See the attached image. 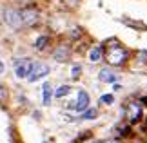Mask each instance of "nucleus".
Instances as JSON below:
<instances>
[{
	"instance_id": "4",
	"label": "nucleus",
	"mask_w": 147,
	"mask_h": 143,
	"mask_svg": "<svg viewBox=\"0 0 147 143\" xmlns=\"http://www.w3.org/2000/svg\"><path fill=\"white\" fill-rule=\"evenodd\" d=\"M47 73H49V67L46 64H33V69L29 73V76H27V80L29 82H36V80L44 78Z\"/></svg>"
},
{
	"instance_id": "13",
	"label": "nucleus",
	"mask_w": 147,
	"mask_h": 143,
	"mask_svg": "<svg viewBox=\"0 0 147 143\" xmlns=\"http://www.w3.org/2000/svg\"><path fill=\"white\" fill-rule=\"evenodd\" d=\"M47 42H49V38H47V36H40V38L36 40V44H35V45H36V49H38V51H42V49H46Z\"/></svg>"
},
{
	"instance_id": "15",
	"label": "nucleus",
	"mask_w": 147,
	"mask_h": 143,
	"mask_svg": "<svg viewBox=\"0 0 147 143\" xmlns=\"http://www.w3.org/2000/svg\"><path fill=\"white\" fill-rule=\"evenodd\" d=\"M136 58H138L140 64H147V51H138Z\"/></svg>"
},
{
	"instance_id": "16",
	"label": "nucleus",
	"mask_w": 147,
	"mask_h": 143,
	"mask_svg": "<svg viewBox=\"0 0 147 143\" xmlns=\"http://www.w3.org/2000/svg\"><path fill=\"white\" fill-rule=\"evenodd\" d=\"M80 71H82V69H80V65H73V69H71V76L76 80L78 76H80Z\"/></svg>"
},
{
	"instance_id": "1",
	"label": "nucleus",
	"mask_w": 147,
	"mask_h": 143,
	"mask_svg": "<svg viewBox=\"0 0 147 143\" xmlns=\"http://www.w3.org/2000/svg\"><path fill=\"white\" fill-rule=\"evenodd\" d=\"M105 60L111 65H122L127 60V51L118 42H111V45H107V49H105Z\"/></svg>"
},
{
	"instance_id": "2",
	"label": "nucleus",
	"mask_w": 147,
	"mask_h": 143,
	"mask_svg": "<svg viewBox=\"0 0 147 143\" xmlns=\"http://www.w3.org/2000/svg\"><path fill=\"white\" fill-rule=\"evenodd\" d=\"M33 69V62L22 58V60H16L15 62V74L18 78H27L29 76V73Z\"/></svg>"
},
{
	"instance_id": "9",
	"label": "nucleus",
	"mask_w": 147,
	"mask_h": 143,
	"mask_svg": "<svg viewBox=\"0 0 147 143\" xmlns=\"http://www.w3.org/2000/svg\"><path fill=\"white\" fill-rule=\"evenodd\" d=\"M98 78H100V82H107V83H113L116 80V74L115 73H111L109 69H102L100 74H98Z\"/></svg>"
},
{
	"instance_id": "17",
	"label": "nucleus",
	"mask_w": 147,
	"mask_h": 143,
	"mask_svg": "<svg viewBox=\"0 0 147 143\" xmlns=\"http://www.w3.org/2000/svg\"><path fill=\"white\" fill-rule=\"evenodd\" d=\"M113 100H115V98H113L111 94H104V96L100 98V101H102V103H107V105H109V103H113Z\"/></svg>"
},
{
	"instance_id": "19",
	"label": "nucleus",
	"mask_w": 147,
	"mask_h": 143,
	"mask_svg": "<svg viewBox=\"0 0 147 143\" xmlns=\"http://www.w3.org/2000/svg\"><path fill=\"white\" fill-rule=\"evenodd\" d=\"M64 2H65L67 5H76L78 2H80V0H64Z\"/></svg>"
},
{
	"instance_id": "3",
	"label": "nucleus",
	"mask_w": 147,
	"mask_h": 143,
	"mask_svg": "<svg viewBox=\"0 0 147 143\" xmlns=\"http://www.w3.org/2000/svg\"><path fill=\"white\" fill-rule=\"evenodd\" d=\"M20 16H22V24L24 26H35L38 22V11L35 7H26L20 11Z\"/></svg>"
},
{
	"instance_id": "6",
	"label": "nucleus",
	"mask_w": 147,
	"mask_h": 143,
	"mask_svg": "<svg viewBox=\"0 0 147 143\" xmlns=\"http://www.w3.org/2000/svg\"><path fill=\"white\" fill-rule=\"evenodd\" d=\"M5 22L11 26V27H20L22 26V16H20V11H15V9H7L5 11Z\"/></svg>"
},
{
	"instance_id": "10",
	"label": "nucleus",
	"mask_w": 147,
	"mask_h": 143,
	"mask_svg": "<svg viewBox=\"0 0 147 143\" xmlns=\"http://www.w3.org/2000/svg\"><path fill=\"white\" fill-rule=\"evenodd\" d=\"M42 96H44V105H49L51 103V96H53V89H51V83H44L42 87Z\"/></svg>"
},
{
	"instance_id": "7",
	"label": "nucleus",
	"mask_w": 147,
	"mask_h": 143,
	"mask_svg": "<svg viewBox=\"0 0 147 143\" xmlns=\"http://www.w3.org/2000/svg\"><path fill=\"white\" fill-rule=\"evenodd\" d=\"M87 107H89V94L86 91H80L78 93V100L75 103V109L78 112H84V111H87Z\"/></svg>"
},
{
	"instance_id": "21",
	"label": "nucleus",
	"mask_w": 147,
	"mask_h": 143,
	"mask_svg": "<svg viewBox=\"0 0 147 143\" xmlns=\"http://www.w3.org/2000/svg\"><path fill=\"white\" fill-rule=\"evenodd\" d=\"M89 143H100V141H96V140H93V141H89Z\"/></svg>"
},
{
	"instance_id": "5",
	"label": "nucleus",
	"mask_w": 147,
	"mask_h": 143,
	"mask_svg": "<svg viewBox=\"0 0 147 143\" xmlns=\"http://www.w3.org/2000/svg\"><path fill=\"white\" fill-rule=\"evenodd\" d=\"M140 118H142V105L138 101H131L127 105V120L131 123H136L140 122Z\"/></svg>"
},
{
	"instance_id": "14",
	"label": "nucleus",
	"mask_w": 147,
	"mask_h": 143,
	"mask_svg": "<svg viewBox=\"0 0 147 143\" xmlns=\"http://www.w3.org/2000/svg\"><path fill=\"white\" fill-rule=\"evenodd\" d=\"M94 116H96V109H87V111H84V114H82L84 120H93Z\"/></svg>"
},
{
	"instance_id": "22",
	"label": "nucleus",
	"mask_w": 147,
	"mask_h": 143,
	"mask_svg": "<svg viewBox=\"0 0 147 143\" xmlns=\"http://www.w3.org/2000/svg\"><path fill=\"white\" fill-rule=\"evenodd\" d=\"M109 143H118V141H109Z\"/></svg>"
},
{
	"instance_id": "11",
	"label": "nucleus",
	"mask_w": 147,
	"mask_h": 143,
	"mask_svg": "<svg viewBox=\"0 0 147 143\" xmlns=\"http://www.w3.org/2000/svg\"><path fill=\"white\" fill-rule=\"evenodd\" d=\"M102 53H104V51H102V47H100V45H96V47H93L91 51H89V60H91V62H100V58H102Z\"/></svg>"
},
{
	"instance_id": "12",
	"label": "nucleus",
	"mask_w": 147,
	"mask_h": 143,
	"mask_svg": "<svg viewBox=\"0 0 147 143\" xmlns=\"http://www.w3.org/2000/svg\"><path fill=\"white\" fill-rule=\"evenodd\" d=\"M69 91H71V87H69V85H62V87H58V89H56L55 96H56V98H62V96L69 94Z\"/></svg>"
},
{
	"instance_id": "20",
	"label": "nucleus",
	"mask_w": 147,
	"mask_h": 143,
	"mask_svg": "<svg viewBox=\"0 0 147 143\" xmlns=\"http://www.w3.org/2000/svg\"><path fill=\"white\" fill-rule=\"evenodd\" d=\"M4 71V64H2V62H0V73H2Z\"/></svg>"
},
{
	"instance_id": "8",
	"label": "nucleus",
	"mask_w": 147,
	"mask_h": 143,
	"mask_svg": "<svg viewBox=\"0 0 147 143\" xmlns=\"http://www.w3.org/2000/svg\"><path fill=\"white\" fill-rule=\"evenodd\" d=\"M67 58H69V47H67V45H60V47L55 51V60L65 62Z\"/></svg>"
},
{
	"instance_id": "18",
	"label": "nucleus",
	"mask_w": 147,
	"mask_h": 143,
	"mask_svg": "<svg viewBox=\"0 0 147 143\" xmlns=\"http://www.w3.org/2000/svg\"><path fill=\"white\" fill-rule=\"evenodd\" d=\"M5 98H7V93H5V89L0 85V103H2V101H5Z\"/></svg>"
}]
</instances>
